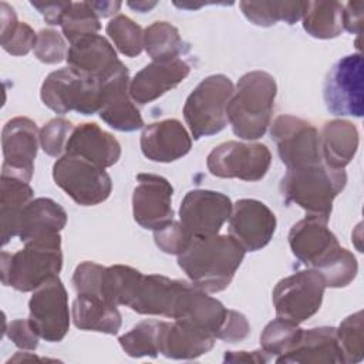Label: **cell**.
I'll list each match as a JSON object with an SVG mask.
<instances>
[{
  "label": "cell",
  "instance_id": "obj_47",
  "mask_svg": "<svg viewBox=\"0 0 364 364\" xmlns=\"http://www.w3.org/2000/svg\"><path fill=\"white\" fill-rule=\"evenodd\" d=\"M7 337L21 350H36L40 336L36 333L28 320H13L6 330Z\"/></svg>",
  "mask_w": 364,
  "mask_h": 364
},
{
  "label": "cell",
  "instance_id": "obj_41",
  "mask_svg": "<svg viewBox=\"0 0 364 364\" xmlns=\"http://www.w3.org/2000/svg\"><path fill=\"white\" fill-rule=\"evenodd\" d=\"M107 34L114 46L127 57H136L144 48L142 28L127 16H115L107 24Z\"/></svg>",
  "mask_w": 364,
  "mask_h": 364
},
{
  "label": "cell",
  "instance_id": "obj_15",
  "mask_svg": "<svg viewBox=\"0 0 364 364\" xmlns=\"http://www.w3.org/2000/svg\"><path fill=\"white\" fill-rule=\"evenodd\" d=\"M102 98L98 111L102 121L117 131L131 132L144 127L139 109L129 95V73L119 63L118 67L101 80Z\"/></svg>",
  "mask_w": 364,
  "mask_h": 364
},
{
  "label": "cell",
  "instance_id": "obj_16",
  "mask_svg": "<svg viewBox=\"0 0 364 364\" xmlns=\"http://www.w3.org/2000/svg\"><path fill=\"white\" fill-rule=\"evenodd\" d=\"M132 193V213L138 225L155 230L173 219V188L164 176L139 173Z\"/></svg>",
  "mask_w": 364,
  "mask_h": 364
},
{
  "label": "cell",
  "instance_id": "obj_40",
  "mask_svg": "<svg viewBox=\"0 0 364 364\" xmlns=\"http://www.w3.org/2000/svg\"><path fill=\"white\" fill-rule=\"evenodd\" d=\"M63 34L73 44L74 41L97 34L101 28L100 17L91 9L88 1H77L73 3L70 10L65 13L63 21Z\"/></svg>",
  "mask_w": 364,
  "mask_h": 364
},
{
  "label": "cell",
  "instance_id": "obj_28",
  "mask_svg": "<svg viewBox=\"0 0 364 364\" xmlns=\"http://www.w3.org/2000/svg\"><path fill=\"white\" fill-rule=\"evenodd\" d=\"M71 313L73 321L80 330L117 334L122 324L117 304H112L98 296L77 294Z\"/></svg>",
  "mask_w": 364,
  "mask_h": 364
},
{
  "label": "cell",
  "instance_id": "obj_39",
  "mask_svg": "<svg viewBox=\"0 0 364 364\" xmlns=\"http://www.w3.org/2000/svg\"><path fill=\"white\" fill-rule=\"evenodd\" d=\"M337 341L341 350L343 363H358L364 357V323L363 311H357L344 318L336 328Z\"/></svg>",
  "mask_w": 364,
  "mask_h": 364
},
{
  "label": "cell",
  "instance_id": "obj_26",
  "mask_svg": "<svg viewBox=\"0 0 364 364\" xmlns=\"http://www.w3.org/2000/svg\"><path fill=\"white\" fill-rule=\"evenodd\" d=\"M277 363H343L341 350L334 327H314L303 330L300 340L286 354L276 358Z\"/></svg>",
  "mask_w": 364,
  "mask_h": 364
},
{
  "label": "cell",
  "instance_id": "obj_31",
  "mask_svg": "<svg viewBox=\"0 0 364 364\" xmlns=\"http://www.w3.org/2000/svg\"><path fill=\"white\" fill-rule=\"evenodd\" d=\"M239 6L250 23L270 27L279 20L294 24L303 18L309 1H240Z\"/></svg>",
  "mask_w": 364,
  "mask_h": 364
},
{
  "label": "cell",
  "instance_id": "obj_43",
  "mask_svg": "<svg viewBox=\"0 0 364 364\" xmlns=\"http://www.w3.org/2000/svg\"><path fill=\"white\" fill-rule=\"evenodd\" d=\"M154 239L156 246L168 255H181L193 239L181 222H175L173 219L164 226L154 230Z\"/></svg>",
  "mask_w": 364,
  "mask_h": 364
},
{
  "label": "cell",
  "instance_id": "obj_19",
  "mask_svg": "<svg viewBox=\"0 0 364 364\" xmlns=\"http://www.w3.org/2000/svg\"><path fill=\"white\" fill-rule=\"evenodd\" d=\"M191 67L181 58L152 61L138 71L129 81V95L134 102L148 104L179 85L189 74Z\"/></svg>",
  "mask_w": 364,
  "mask_h": 364
},
{
  "label": "cell",
  "instance_id": "obj_11",
  "mask_svg": "<svg viewBox=\"0 0 364 364\" xmlns=\"http://www.w3.org/2000/svg\"><path fill=\"white\" fill-rule=\"evenodd\" d=\"M28 321L40 338L57 343L68 333V296L58 276L48 279L34 290L28 301Z\"/></svg>",
  "mask_w": 364,
  "mask_h": 364
},
{
  "label": "cell",
  "instance_id": "obj_2",
  "mask_svg": "<svg viewBox=\"0 0 364 364\" xmlns=\"http://www.w3.org/2000/svg\"><path fill=\"white\" fill-rule=\"evenodd\" d=\"M276 92V81L266 71L256 70L240 77L226 107L236 136L252 141L264 135L272 121Z\"/></svg>",
  "mask_w": 364,
  "mask_h": 364
},
{
  "label": "cell",
  "instance_id": "obj_36",
  "mask_svg": "<svg viewBox=\"0 0 364 364\" xmlns=\"http://www.w3.org/2000/svg\"><path fill=\"white\" fill-rule=\"evenodd\" d=\"M165 321L144 320L122 334L118 341L129 357H156Z\"/></svg>",
  "mask_w": 364,
  "mask_h": 364
},
{
  "label": "cell",
  "instance_id": "obj_48",
  "mask_svg": "<svg viewBox=\"0 0 364 364\" xmlns=\"http://www.w3.org/2000/svg\"><path fill=\"white\" fill-rule=\"evenodd\" d=\"M71 4V1H31V6L37 9L43 14L44 20L51 26L61 24Z\"/></svg>",
  "mask_w": 364,
  "mask_h": 364
},
{
  "label": "cell",
  "instance_id": "obj_5",
  "mask_svg": "<svg viewBox=\"0 0 364 364\" xmlns=\"http://www.w3.org/2000/svg\"><path fill=\"white\" fill-rule=\"evenodd\" d=\"M46 107L57 114L77 111L82 115H92L101 108V80L65 67L50 73L40 91Z\"/></svg>",
  "mask_w": 364,
  "mask_h": 364
},
{
  "label": "cell",
  "instance_id": "obj_38",
  "mask_svg": "<svg viewBox=\"0 0 364 364\" xmlns=\"http://www.w3.org/2000/svg\"><path fill=\"white\" fill-rule=\"evenodd\" d=\"M303 328L283 318L270 321L260 334V346L269 355H283L300 340Z\"/></svg>",
  "mask_w": 364,
  "mask_h": 364
},
{
  "label": "cell",
  "instance_id": "obj_52",
  "mask_svg": "<svg viewBox=\"0 0 364 364\" xmlns=\"http://www.w3.org/2000/svg\"><path fill=\"white\" fill-rule=\"evenodd\" d=\"M129 7L141 11V13H145L148 11L149 9H152L154 6H156V3H146V1H136V3H128Z\"/></svg>",
  "mask_w": 364,
  "mask_h": 364
},
{
  "label": "cell",
  "instance_id": "obj_18",
  "mask_svg": "<svg viewBox=\"0 0 364 364\" xmlns=\"http://www.w3.org/2000/svg\"><path fill=\"white\" fill-rule=\"evenodd\" d=\"M330 218L309 215L294 223L289 232L293 255L306 266L317 269L338 247V240L327 228Z\"/></svg>",
  "mask_w": 364,
  "mask_h": 364
},
{
  "label": "cell",
  "instance_id": "obj_22",
  "mask_svg": "<svg viewBox=\"0 0 364 364\" xmlns=\"http://www.w3.org/2000/svg\"><path fill=\"white\" fill-rule=\"evenodd\" d=\"M65 154L78 155L105 169L121 158V145L114 135L101 129L95 122H85L74 128Z\"/></svg>",
  "mask_w": 364,
  "mask_h": 364
},
{
  "label": "cell",
  "instance_id": "obj_32",
  "mask_svg": "<svg viewBox=\"0 0 364 364\" xmlns=\"http://www.w3.org/2000/svg\"><path fill=\"white\" fill-rule=\"evenodd\" d=\"M144 274L129 266L114 264L104 269L101 297L112 304L129 306Z\"/></svg>",
  "mask_w": 364,
  "mask_h": 364
},
{
  "label": "cell",
  "instance_id": "obj_49",
  "mask_svg": "<svg viewBox=\"0 0 364 364\" xmlns=\"http://www.w3.org/2000/svg\"><path fill=\"white\" fill-rule=\"evenodd\" d=\"M363 26V1H348L343 6V28L360 34Z\"/></svg>",
  "mask_w": 364,
  "mask_h": 364
},
{
  "label": "cell",
  "instance_id": "obj_14",
  "mask_svg": "<svg viewBox=\"0 0 364 364\" xmlns=\"http://www.w3.org/2000/svg\"><path fill=\"white\" fill-rule=\"evenodd\" d=\"M40 132L36 122L26 117H16L3 127V168L1 175L30 182L34 172V159Z\"/></svg>",
  "mask_w": 364,
  "mask_h": 364
},
{
  "label": "cell",
  "instance_id": "obj_37",
  "mask_svg": "<svg viewBox=\"0 0 364 364\" xmlns=\"http://www.w3.org/2000/svg\"><path fill=\"white\" fill-rule=\"evenodd\" d=\"M314 270L321 274L326 287H346L355 279L358 263L350 250L340 246L326 262H323Z\"/></svg>",
  "mask_w": 364,
  "mask_h": 364
},
{
  "label": "cell",
  "instance_id": "obj_30",
  "mask_svg": "<svg viewBox=\"0 0 364 364\" xmlns=\"http://www.w3.org/2000/svg\"><path fill=\"white\" fill-rule=\"evenodd\" d=\"M33 189L28 182L1 175L0 186V233L1 245H6L13 236H18L20 218L23 209L33 200Z\"/></svg>",
  "mask_w": 364,
  "mask_h": 364
},
{
  "label": "cell",
  "instance_id": "obj_1",
  "mask_svg": "<svg viewBox=\"0 0 364 364\" xmlns=\"http://www.w3.org/2000/svg\"><path fill=\"white\" fill-rule=\"evenodd\" d=\"M246 250L230 235L193 237L178 256L189 280L208 293L225 290L239 269Z\"/></svg>",
  "mask_w": 364,
  "mask_h": 364
},
{
  "label": "cell",
  "instance_id": "obj_45",
  "mask_svg": "<svg viewBox=\"0 0 364 364\" xmlns=\"http://www.w3.org/2000/svg\"><path fill=\"white\" fill-rule=\"evenodd\" d=\"M104 269V266L97 264L94 262L80 263L73 274V286L77 294H90L101 297V280Z\"/></svg>",
  "mask_w": 364,
  "mask_h": 364
},
{
  "label": "cell",
  "instance_id": "obj_21",
  "mask_svg": "<svg viewBox=\"0 0 364 364\" xmlns=\"http://www.w3.org/2000/svg\"><path fill=\"white\" fill-rule=\"evenodd\" d=\"M188 283L162 274L144 276L128 307L139 314L173 318L179 297Z\"/></svg>",
  "mask_w": 364,
  "mask_h": 364
},
{
  "label": "cell",
  "instance_id": "obj_34",
  "mask_svg": "<svg viewBox=\"0 0 364 364\" xmlns=\"http://www.w3.org/2000/svg\"><path fill=\"white\" fill-rule=\"evenodd\" d=\"M144 48L154 61H171L183 53L185 44L176 27L155 21L144 30Z\"/></svg>",
  "mask_w": 364,
  "mask_h": 364
},
{
  "label": "cell",
  "instance_id": "obj_24",
  "mask_svg": "<svg viewBox=\"0 0 364 364\" xmlns=\"http://www.w3.org/2000/svg\"><path fill=\"white\" fill-rule=\"evenodd\" d=\"M215 340L216 337L209 331L192 323L175 320L164 326L159 353L168 358L192 360L212 350Z\"/></svg>",
  "mask_w": 364,
  "mask_h": 364
},
{
  "label": "cell",
  "instance_id": "obj_23",
  "mask_svg": "<svg viewBox=\"0 0 364 364\" xmlns=\"http://www.w3.org/2000/svg\"><path fill=\"white\" fill-rule=\"evenodd\" d=\"M68 67L85 75L102 80L121 63L111 43L98 34L82 37L68 47Z\"/></svg>",
  "mask_w": 364,
  "mask_h": 364
},
{
  "label": "cell",
  "instance_id": "obj_27",
  "mask_svg": "<svg viewBox=\"0 0 364 364\" xmlns=\"http://www.w3.org/2000/svg\"><path fill=\"white\" fill-rule=\"evenodd\" d=\"M67 225L65 210L50 198H37L28 202L20 218L18 237L23 243L60 235Z\"/></svg>",
  "mask_w": 364,
  "mask_h": 364
},
{
  "label": "cell",
  "instance_id": "obj_13",
  "mask_svg": "<svg viewBox=\"0 0 364 364\" xmlns=\"http://www.w3.org/2000/svg\"><path fill=\"white\" fill-rule=\"evenodd\" d=\"M230 199L215 191H189L179 208L182 226L192 237H208L218 235L232 213Z\"/></svg>",
  "mask_w": 364,
  "mask_h": 364
},
{
  "label": "cell",
  "instance_id": "obj_33",
  "mask_svg": "<svg viewBox=\"0 0 364 364\" xmlns=\"http://www.w3.org/2000/svg\"><path fill=\"white\" fill-rule=\"evenodd\" d=\"M303 28L316 38H334L343 31V4L338 1H309Z\"/></svg>",
  "mask_w": 364,
  "mask_h": 364
},
{
  "label": "cell",
  "instance_id": "obj_4",
  "mask_svg": "<svg viewBox=\"0 0 364 364\" xmlns=\"http://www.w3.org/2000/svg\"><path fill=\"white\" fill-rule=\"evenodd\" d=\"M24 249L9 255L1 252V282L18 291H34L63 267L61 236L24 243Z\"/></svg>",
  "mask_w": 364,
  "mask_h": 364
},
{
  "label": "cell",
  "instance_id": "obj_10",
  "mask_svg": "<svg viewBox=\"0 0 364 364\" xmlns=\"http://www.w3.org/2000/svg\"><path fill=\"white\" fill-rule=\"evenodd\" d=\"M272 164V154L263 144L228 141L210 151L206 159L209 172L219 178H239L255 182L262 179Z\"/></svg>",
  "mask_w": 364,
  "mask_h": 364
},
{
  "label": "cell",
  "instance_id": "obj_50",
  "mask_svg": "<svg viewBox=\"0 0 364 364\" xmlns=\"http://www.w3.org/2000/svg\"><path fill=\"white\" fill-rule=\"evenodd\" d=\"M269 361V354L262 350V351H226L225 354V363H267Z\"/></svg>",
  "mask_w": 364,
  "mask_h": 364
},
{
  "label": "cell",
  "instance_id": "obj_3",
  "mask_svg": "<svg viewBox=\"0 0 364 364\" xmlns=\"http://www.w3.org/2000/svg\"><path fill=\"white\" fill-rule=\"evenodd\" d=\"M347 173L324 161L287 169L280 182V192L287 202L303 208L309 215L330 218L333 200L344 189Z\"/></svg>",
  "mask_w": 364,
  "mask_h": 364
},
{
  "label": "cell",
  "instance_id": "obj_42",
  "mask_svg": "<svg viewBox=\"0 0 364 364\" xmlns=\"http://www.w3.org/2000/svg\"><path fill=\"white\" fill-rule=\"evenodd\" d=\"M74 128L75 127L64 118L48 121L40 131V145L43 151L50 156H63Z\"/></svg>",
  "mask_w": 364,
  "mask_h": 364
},
{
  "label": "cell",
  "instance_id": "obj_6",
  "mask_svg": "<svg viewBox=\"0 0 364 364\" xmlns=\"http://www.w3.org/2000/svg\"><path fill=\"white\" fill-rule=\"evenodd\" d=\"M235 91L232 81L223 74L202 80L188 95L183 117L193 139L220 132L228 124L226 107Z\"/></svg>",
  "mask_w": 364,
  "mask_h": 364
},
{
  "label": "cell",
  "instance_id": "obj_29",
  "mask_svg": "<svg viewBox=\"0 0 364 364\" xmlns=\"http://www.w3.org/2000/svg\"><path fill=\"white\" fill-rule=\"evenodd\" d=\"M358 141V131L353 122L346 119L326 122L320 134L323 161L333 168L344 169L354 158Z\"/></svg>",
  "mask_w": 364,
  "mask_h": 364
},
{
  "label": "cell",
  "instance_id": "obj_12",
  "mask_svg": "<svg viewBox=\"0 0 364 364\" xmlns=\"http://www.w3.org/2000/svg\"><path fill=\"white\" fill-rule=\"evenodd\" d=\"M270 135L287 169L323 161L320 134L316 127L301 118L293 115L277 117L270 128Z\"/></svg>",
  "mask_w": 364,
  "mask_h": 364
},
{
  "label": "cell",
  "instance_id": "obj_51",
  "mask_svg": "<svg viewBox=\"0 0 364 364\" xmlns=\"http://www.w3.org/2000/svg\"><path fill=\"white\" fill-rule=\"evenodd\" d=\"M91 9L95 11V14L98 17H108L115 14L119 7L121 3L119 1H88Z\"/></svg>",
  "mask_w": 364,
  "mask_h": 364
},
{
  "label": "cell",
  "instance_id": "obj_9",
  "mask_svg": "<svg viewBox=\"0 0 364 364\" xmlns=\"http://www.w3.org/2000/svg\"><path fill=\"white\" fill-rule=\"evenodd\" d=\"M363 57L350 54L340 58L328 71L323 97L327 109L334 115H351L360 118L364 111Z\"/></svg>",
  "mask_w": 364,
  "mask_h": 364
},
{
  "label": "cell",
  "instance_id": "obj_7",
  "mask_svg": "<svg viewBox=\"0 0 364 364\" xmlns=\"http://www.w3.org/2000/svg\"><path fill=\"white\" fill-rule=\"evenodd\" d=\"M53 178L75 203L94 206L104 202L111 191V176L104 168L73 154H64L53 166Z\"/></svg>",
  "mask_w": 364,
  "mask_h": 364
},
{
  "label": "cell",
  "instance_id": "obj_17",
  "mask_svg": "<svg viewBox=\"0 0 364 364\" xmlns=\"http://www.w3.org/2000/svg\"><path fill=\"white\" fill-rule=\"evenodd\" d=\"M274 213L260 200L240 199L232 206L229 233L246 252L264 247L276 230Z\"/></svg>",
  "mask_w": 364,
  "mask_h": 364
},
{
  "label": "cell",
  "instance_id": "obj_44",
  "mask_svg": "<svg viewBox=\"0 0 364 364\" xmlns=\"http://www.w3.org/2000/svg\"><path fill=\"white\" fill-rule=\"evenodd\" d=\"M67 44L64 37L51 28H44L37 34L34 55L46 64H55L67 58Z\"/></svg>",
  "mask_w": 364,
  "mask_h": 364
},
{
  "label": "cell",
  "instance_id": "obj_25",
  "mask_svg": "<svg viewBox=\"0 0 364 364\" xmlns=\"http://www.w3.org/2000/svg\"><path fill=\"white\" fill-rule=\"evenodd\" d=\"M226 314L228 309L219 300L208 296L205 290L189 282L179 297L173 320L192 323L216 337Z\"/></svg>",
  "mask_w": 364,
  "mask_h": 364
},
{
  "label": "cell",
  "instance_id": "obj_35",
  "mask_svg": "<svg viewBox=\"0 0 364 364\" xmlns=\"http://www.w3.org/2000/svg\"><path fill=\"white\" fill-rule=\"evenodd\" d=\"M0 21H1V47L11 55H26L30 50H34L37 43V34L26 24L17 21L14 10L7 4H0Z\"/></svg>",
  "mask_w": 364,
  "mask_h": 364
},
{
  "label": "cell",
  "instance_id": "obj_8",
  "mask_svg": "<svg viewBox=\"0 0 364 364\" xmlns=\"http://www.w3.org/2000/svg\"><path fill=\"white\" fill-rule=\"evenodd\" d=\"M326 290L324 279L314 269L301 270L282 279L273 289V304L279 318L300 324L314 316Z\"/></svg>",
  "mask_w": 364,
  "mask_h": 364
},
{
  "label": "cell",
  "instance_id": "obj_46",
  "mask_svg": "<svg viewBox=\"0 0 364 364\" xmlns=\"http://www.w3.org/2000/svg\"><path fill=\"white\" fill-rule=\"evenodd\" d=\"M249 331H250V326L246 317L239 311L228 309L226 318L222 327L219 328L216 338L225 340L228 343H237L245 340L249 336Z\"/></svg>",
  "mask_w": 364,
  "mask_h": 364
},
{
  "label": "cell",
  "instance_id": "obj_20",
  "mask_svg": "<svg viewBox=\"0 0 364 364\" xmlns=\"http://www.w3.org/2000/svg\"><path fill=\"white\" fill-rule=\"evenodd\" d=\"M191 146V135L182 122L173 118L145 125L141 134V151L154 162H173L185 156Z\"/></svg>",
  "mask_w": 364,
  "mask_h": 364
}]
</instances>
